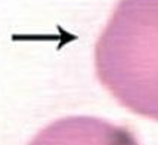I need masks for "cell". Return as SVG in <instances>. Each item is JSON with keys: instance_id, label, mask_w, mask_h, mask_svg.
Masks as SVG:
<instances>
[{"instance_id": "1", "label": "cell", "mask_w": 158, "mask_h": 145, "mask_svg": "<svg viewBox=\"0 0 158 145\" xmlns=\"http://www.w3.org/2000/svg\"><path fill=\"white\" fill-rule=\"evenodd\" d=\"M99 82L127 110L158 120V0H120L95 48Z\"/></svg>"}]
</instances>
